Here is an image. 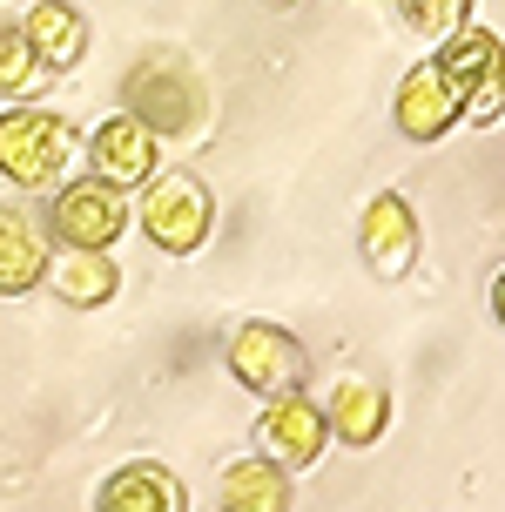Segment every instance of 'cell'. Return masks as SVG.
<instances>
[{"label": "cell", "mask_w": 505, "mask_h": 512, "mask_svg": "<svg viewBox=\"0 0 505 512\" xmlns=\"http://www.w3.org/2000/svg\"><path fill=\"white\" fill-rule=\"evenodd\" d=\"M122 115H135L155 142H202L216 122V88L182 48H149L122 75Z\"/></svg>", "instance_id": "obj_1"}, {"label": "cell", "mask_w": 505, "mask_h": 512, "mask_svg": "<svg viewBox=\"0 0 505 512\" xmlns=\"http://www.w3.org/2000/svg\"><path fill=\"white\" fill-rule=\"evenodd\" d=\"M142 230L162 256H196L216 230V189L196 176V169H162V176L142 189Z\"/></svg>", "instance_id": "obj_2"}, {"label": "cell", "mask_w": 505, "mask_h": 512, "mask_svg": "<svg viewBox=\"0 0 505 512\" xmlns=\"http://www.w3.org/2000/svg\"><path fill=\"white\" fill-rule=\"evenodd\" d=\"M229 378L256 391V398H297L303 378H310V351H303V337H290L283 324H236L229 331Z\"/></svg>", "instance_id": "obj_3"}, {"label": "cell", "mask_w": 505, "mask_h": 512, "mask_svg": "<svg viewBox=\"0 0 505 512\" xmlns=\"http://www.w3.org/2000/svg\"><path fill=\"white\" fill-rule=\"evenodd\" d=\"M75 162V128L48 108H7L0 115V169L21 189H54Z\"/></svg>", "instance_id": "obj_4"}, {"label": "cell", "mask_w": 505, "mask_h": 512, "mask_svg": "<svg viewBox=\"0 0 505 512\" xmlns=\"http://www.w3.org/2000/svg\"><path fill=\"white\" fill-rule=\"evenodd\" d=\"M438 68L445 81L458 88V102H465V122H499L505 115V41L492 27H465L458 41L438 48Z\"/></svg>", "instance_id": "obj_5"}, {"label": "cell", "mask_w": 505, "mask_h": 512, "mask_svg": "<svg viewBox=\"0 0 505 512\" xmlns=\"http://www.w3.org/2000/svg\"><path fill=\"white\" fill-rule=\"evenodd\" d=\"M256 452L270 465H283V472H310V465L324 459V445H330V411L324 405H310V398H270V405L256 411Z\"/></svg>", "instance_id": "obj_6"}, {"label": "cell", "mask_w": 505, "mask_h": 512, "mask_svg": "<svg viewBox=\"0 0 505 512\" xmlns=\"http://www.w3.org/2000/svg\"><path fill=\"white\" fill-rule=\"evenodd\" d=\"M48 223H54V236H61L68 250H108V243L128 230V196L108 189L101 176H81V182H68V189L54 196Z\"/></svg>", "instance_id": "obj_7"}, {"label": "cell", "mask_w": 505, "mask_h": 512, "mask_svg": "<svg viewBox=\"0 0 505 512\" xmlns=\"http://www.w3.org/2000/svg\"><path fill=\"white\" fill-rule=\"evenodd\" d=\"M357 256H364V270L378 283H398L404 270L418 263V216H411L404 196L378 189V196L364 203V216H357Z\"/></svg>", "instance_id": "obj_8"}, {"label": "cell", "mask_w": 505, "mask_h": 512, "mask_svg": "<svg viewBox=\"0 0 505 512\" xmlns=\"http://www.w3.org/2000/svg\"><path fill=\"white\" fill-rule=\"evenodd\" d=\"M458 115H465V102H458V88L445 81L438 54H431V61H418V68L398 81V102H391L398 135H411V142H438V135H452Z\"/></svg>", "instance_id": "obj_9"}, {"label": "cell", "mask_w": 505, "mask_h": 512, "mask_svg": "<svg viewBox=\"0 0 505 512\" xmlns=\"http://www.w3.org/2000/svg\"><path fill=\"white\" fill-rule=\"evenodd\" d=\"M48 236H54V223L41 209H27V203L0 209V290L7 297H27L34 283H48V270H54Z\"/></svg>", "instance_id": "obj_10"}, {"label": "cell", "mask_w": 505, "mask_h": 512, "mask_svg": "<svg viewBox=\"0 0 505 512\" xmlns=\"http://www.w3.org/2000/svg\"><path fill=\"white\" fill-rule=\"evenodd\" d=\"M88 162H95V176L108 189H149L155 182V135L135 115H108V122L88 135Z\"/></svg>", "instance_id": "obj_11"}, {"label": "cell", "mask_w": 505, "mask_h": 512, "mask_svg": "<svg viewBox=\"0 0 505 512\" xmlns=\"http://www.w3.org/2000/svg\"><path fill=\"white\" fill-rule=\"evenodd\" d=\"M324 411H330V438L351 445V452H364V445H378V438L391 432V391H384V378H371V371H344Z\"/></svg>", "instance_id": "obj_12"}, {"label": "cell", "mask_w": 505, "mask_h": 512, "mask_svg": "<svg viewBox=\"0 0 505 512\" xmlns=\"http://www.w3.org/2000/svg\"><path fill=\"white\" fill-rule=\"evenodd\" d=\"M95 512H189V486H182L169 465L128 459L95 486Z\"/></svg>", "instance_id": "obj_13"}, {"label": "cell", "mask_w": 505, "mask_h": 512, "mask_svg": "<svg viewBox=\"0 0 505 512\" xmlns=\"http://www.w3.org/2000/svg\"><path fill=\"white\" fill-rule=\"evenodd\" d=\"M216 506L223 512H290V472L270 465L263 452L229 459L223 472H216Z\"/></svg>", "instance_id": "obj_14"}, {"label": "cell", "mask_w": 505, "mask_h": 512, "mask_svg": "<svg viewBox=\"0 0 505 512\" xmlns=\"http://www.w3.org/2000/svg\"><path fill=\"white\" fill-rule=\"evenodd\" d=\"M21 34L34 41V54H41L48 75L75 68L81 54H88V14H81V7H61V0H34L21 14Z\"/></svg>", "instance_id": "obj_15"}, {"label": "cell", "mask_w": 505, "mask_h": 512, "mask_svg": "<svg viewBox=\"0 0 505 512\" xmlns=\"http://www.w3.org/2000/svg\"><path fill=\"white\" fill-rule=\"evenodd\" d=\"M48 290L68 310H101V304H115L122 270H115V256H108V250H61V256H54V270H48Z\"/></svg>", "instance_id": "obj_16"}, {"label": "cell", "mask_w": 505, "mask_h": 512, "mask_svg": "<svg viewBox=\"0 0 505 512\" xmlns=\"http://www.w3.org/2000/svg\"><path fill=\"white\" fill-rule=\"evenodd\" d=\"M398 21L431 34V41H458V34L472 27V7H465V0H404Z\"/></svg>", "instance_id": "obj_17"}, {"label": "cell", "mask_w": 505, "mask_h": 512, "mask_svg": "<svg viewBox=\"0 0 505 512\" xmlns=\"http://www.w3.org/2000/svg\"><path fill=\"white\" fill-rule=\"evenodd\" d=\"M0 88H7V95H34V88H41V54H34V41L21 34V21L7 27V41H0Z\"/></svg>", "instance_id": "obj_18"}, {"label": "cell", "mask_w": 505, "mask_h": 512, "mask_svg": "<svg viewBox=\"0 0 505 512\" xmlns=\"http://www.w3.org/2000/svg\"><path fill=\"white\" fill-rule=\"evenodd\" d=\"M492 310H499V324H505V270H499V283H492Z\"/></svg>", "instance_id": "obj_19"}]
</instances>
